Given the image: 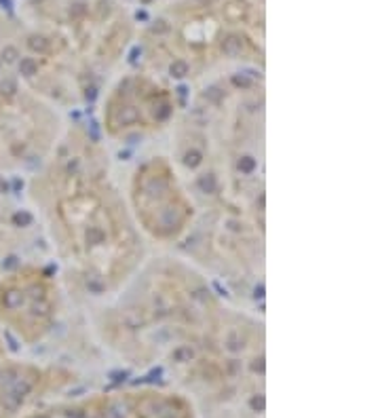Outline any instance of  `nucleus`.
<instances>
[{
  "instance_id": "obj_1",
  "label": "nucleus",
  "mask_w": 380,
  "mask_h": 418,
  "mask_svg": "<svg viewBox=\"0 0 380 418\" xmlns=\"http://www.w3.org/2000/svg\"><path fill=\"white\" fill-rule=\"evenodd\" d=\"M171 152L197 205L186 260L237 285L264 274V87L237 70L194 91L171 127Z\"/></svg>"
},
{
  "instance_id": "obj_2",
  "label": "nucleus",
  "mask_w": 380,
  "mask_h": 418,
  "mask_svg": "<svg viewBox=\"0 0 380 418\" xmlns=\"http://www.w3.org/2000/svg\"><path fill=\"white\" fill-rule=\"evenodd\" d=\"M32 195L68 290L110 300L146 260L125 190L101 140L83 125H66L36 169Z\"/></svg>"
},
{
  "instance_id": "obj_3",
  "label": "nucleus",
  "mask_w": 380,
  "mask_h": 418,
  "mask_svg": "<svg viewBox=\"0 0 380 418\" xmlns=\"http://www.w3.org/2000/svg\"><path fill=\"white\" fill-rule=\"evenodd\" d=\"M230 313L201 268L165 256L144 260L125 288L106 300L97 328L120 351L167 346L171 361L190 363L218 342Z\"/></svg>"
},
{
  "instance_id": "obj_4",
  "label": "nucleus",
  "mask_w": 380,
  "mask_h": 418,
  "mask_svg": "<svg viewBox=\"0 0 380 418\" xmlns=\"http://www.w3.org/2000/svg\"><path fill=\"white\" fill-rule=\"evenodd\" d=\"M127 205L138 230L159 245H184L197 224V205L169 155H150L133 167Z\"/></svg>"
},
{
  "instance_id": "obj_5",
  "label": "nucleus",
  "mask_w": 380,
  "mask_h": 418,
  "mask_svg": "<svg viewBox=\"0 0 380 418\" xmlns=\"http://www.w3.org/2000/svg\"><path fill=\"white\" fill-rule=\"evenodd\" d=\"M99 127L120 146L142 144L171 131L184 108L180 89L157 72H129L101 91Z\"/></svg>"
},
{
  "instance_id": "obj_6",
  "label": "nucleus",
  "mask_w": 380,
  "mask_h": 418,
  "mask_svg": "<svg viewBox=\"0 0 380 418\" xmlns=\"http://www.w3.org/2000/svg\"><path fill=\"white\" fill-rule=\"evenodd\" d=\"M17 281L0 290V309L15 317V328L28 340H40L59 325L64 313L61 277L49 266L19 270Z\"/></svg>"
}]
</instances>
